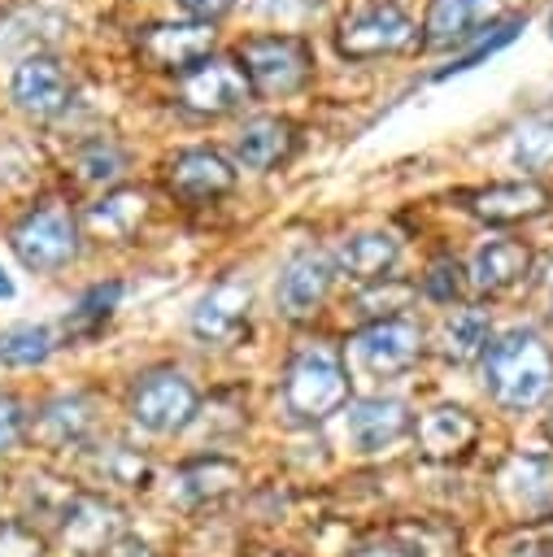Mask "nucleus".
I'll use <instances>...</instances> for the list:
<instances>
[{
  "label": "nucleus",
  "instance_id": "f257e3e1",
  "mask_svg": "<svg viewBox=\"0 0 553 557\" xmlns=\"http://www.w3.org/2000/svg\"><path fill=\"white\" fill-rule=\"evenodd\" d=\"M483 387L501 409H536L553 392V348L531 326L496 335L483 352Z\"/></svg>",
  "mask_w": 553,
  "mask_h": 557
},
{
  "label": "nucleus",
  "instance_id": "f03ea898",
  "mask_svg": "<svg viewBox=\"0 0 553 557\" xmlns=\"http://www.w3.org/2000/svg\"><path fill=\"white\" fill-rule=\"evenodd\" d=\"M235 65L257 100H292L314 83V44L300 30H253L235 44Z\"/></svg>",
  "mask_w": 553,
  "mask_h": 557
},
{
  "label": "nucleus",
  "instance_id": "7ed1b4c3",
  "mask_svg": "<svg viewBox=\"0 0 553 557\" xmlns=\"http://www.w3.org/2000/svg\"><path fill=\"white\" fill-rule=\"evenodd\" d=\"M331 44L340 61L366 65V61H383V57H401L418 48V22L396 0H370L335 22Z\"/></svg>",
  "mask_w": 553,
  "mask_h": 557
},
{
  "label": "nucleus",
  "instance_id": "20e7f679",
  "mask_svg": "<svg viewBox=\"0 0 553 557\" xmlns=\"http://www.w3.org/2000/svg\"><path fill=\"white\" fill-rule=\"evenodd\" d=\"M348 400V366L331 344H300L283 370V405L300 422H318Z\"/></svg>",
  "mask_w": 553,
  "mask_h": 557
},
{
  "label": "nucleus",
  "instance_id": "39448f33",
  "mask_svg": "<svg viewBox=\"0 0 553 557\" xmlns=\"http://www.w3.org/2000/svg\"><path fill=\"white\" fill-rule=\"evenodd\" d=\"M17 261L35 274H52L78 257V218L65 200H39L9 231Z\"/></svg>",
  "mask_w": 553,
  "mask_h": 557
},
{
  "label": "nucleus",
  "instance_id": "423d86ee",
  "mask_svg": "<svg viewBox=\"0 0 553 557\" xmlns=\"http://www.w3.org/2000/svg\"><path fill=\"white\" fill-rule=\"evenodd\" d=\"M213 52H218V26H209V22L174 17V22H148L135 30V57L152 74L183 78Z\"/></svg>",
  "mask_w": 553,
  "mask_h": 557
},
{
  "label": "nucleus",
  "instance_id": "0eeeda50",
  "mask_svg": "<svg viewBox=\"0 0 553 557\" xmlns=\"http://www.w3.org/2000/svg\"><path fill=\"white\" fill-rule=\"evenodd\" d=\"M196 409H200V396H196L192 379L174 366H157V370L139 374L131 387V418L152 435L183 431L196 418Z\"/></svg>",
  "mask_w": 553,
  "mask_h": 557
},
{
  "label": "nucleus",
  "instance_id": "6e6552de",
  "mask_svg": "<svg viewBox=\"0 0 553 557\" xmlns=\"http://www.w3.org/2000/svg\"><path fill=\"white\" fill-rule=\"evenodd\" d=\"M248 100H253V91H248L244 70L235 65V57L213 52L192 74L174 78V104L196 117H226V113H239Z\"/></svg>",
  "mask_w": 553,
  "mask_h": 557
},
{
  "label": "nucleus",
  "instance_id": "1a4fd4ad",
  "mask_svg": "<svg viewBox=\"0 0 553 557\" xmlns=\"http://www.w3.org/2000/svg\"><path fill=\"white\" fill-rule=\"evenodd\" d=\"M357 370L374 374V379H392L405 374L418 357H422V326L409 318H383V322H366L344 352Z\"/></svg>",
  "mask_w": 553,
  "mask_h": 557
},
{
  "label": "nucleus",
  "instance_id": "9d476101",
  "mask_svg": "<svg viewBox=\"0 0 553 557\" xmlns=\"http://www.w3.org/2000/svg\"><path fill=\"white\" fill-rule=\"evenodd\" d=\"M505 0H431L418 26L422 52H457L483 39L501 22Z\"/></svg>",
  "mask_w": 553,
  "mask_h": 557
},
{
  "label": "nucleus",
  "instance_id": "9b49d317",
  "mask_svg": "<svg viewBox=\"0 0 553 557\" xmlns=\"http://www.w3.org/2000/svg\"><path fill=\"white\" fill-rule=\"evenodd\" d=\"M9 96H13V104L26 117L48 122V117H61L70 109L74 78H70V70H65L61 57H52V52H26L13 65V74H9Z\"/></svg>",
  "mask_w": 553,
  "mask_h": 557
},
{
  "label": "nucleus",
  "instance_id": "f8f14e48",
  "mask_svg": "<svg viewBox=\"0 0 553 557\" xmlns=\"http://www.w3.org/2000/svg\"><path fill=\"white\" fill-rule=\"evenodd\" d=\"M165 191L179 200V205H213L222 196L235 191V161L222 157L218 148L209 144H192V148H179L170 161H165Z\"/></svg>",
  "mask_w": 553,
  "mask_h": 557
},
{
  "label": "nucleus",
  "instance_id": "ddd939ff",
  "mask_svg": "<svg viewBox=\"0 0 553 557\" xmlns=\"http://www.w3.org/2000/svg\"><path fill=\"white\" fill-rule=\"evenodd\" d=\"M462 209L488 226H518V222H536L553 209V191L540 178H501V183H483L470 191H457Z\"/></svg>",
  "mask_w": 553,
  "mask_h": 557
},
{
  "label": "nucleus",
  "instance_id": "4468645a",
  "mask_svg": "<svg viewBox=\"0 0 553 557\" xmlns=\"http://www.w3.org/2000/svg\"><path fill=\"white\" fill-rule=\"evenodd\" d=\"M296 148H300V126L287 113H253L231 135V161L253 174H270L287 165Z\"/></svg>",
  "mask_w": 553,
  "mask_h": 557
},
{
  "label": "nucleus",
  "instance_id": "2eb2a0df",
  "mask_svg": "<svg viewBox=\"0 0 553 557\" xmlns=\"http://www.w3.org/2000/svg\"><path fill=\"white\" fill-rule=\"evenodd\" d=\"M248 313H253V287L248 278H218L192 309L187 326L205 348H226L248 331Z\"/></svg>",
  "mask_w": 553,
  "mask_h": 557
},
{
  "label": "nucleus",
  "instance_id": "dca6fc26",
  "mask_svg": "<svg viewBox=\"0 0 553 557\" xmlns=\"http://www.w3.org/2000/svg\"><path fill=\"white\" fill-rule=\"evenodd\" d=\"M331 283H335L331 257L318 252V248H296L283 261V274H279V287H274V305L292 322L314 318L322 309V300L331 296Z\"/></svg>",
  "mask_w": 553,
  "mask_h": 557
},
{
  "label": "nucleus",
  "instance_id": "f3484780",
  "mask_svg": "<svg viewBox=\"0 0 553 557\" xmlns=\"http://www.w3.org/2000/svg\"><path fill=\"white\" fill-rule=\"evenodd\" d=\"M496 492L514 518H523V522L549 518L553 513V461L536 457V453L509 457L496 474Z\"/></svg>",
  "mask_w": 553,
  "mask_h": 557
},
{
  "label": "nucleus",
  "instance_id": "a211bd4d",
  "mask_svg": "<svg viewBox=\"0 0 553 557\" xmlns=\"http://www.w3.org/2000/svg\"><path fill=\"white\" fill-rule=\"evenodd\" d=\"M414 431V413L396 396H361L344 413V435L357 453H383Z\"/></svg>",
  "mask_w": 553,
  "mask_h": 557
},
{
  "label": "nucleus",
  "instance_id": "6ab92c4d",
  "mask_svg": "<svg viewBox=\"0 0 553 557\" xmlns=\"http://www.w3.org/2000/svg\"><path fill=\"white\" fill-rule=\"evenodd\" d=\"M61 540L78 557H100L113 540H122V509L105 496H74L61 513Z\"/></svg>",
  "mask_w": 553,
  "mask_h": 557
},
{
  "label": "nucleus",
  "instance_id": "aec40b11",
  "mask_svg": "<svg viewBox=\"0 0 553 557\" xmlns=\"http://www.w3.org/2000/svg\"><path fill=\"white\" fill-rule=\"evenodd\" d=\"M475 435H479V422L462 405H435V409H427L414 422V440H418V453L427 461H453V457H462L475 444Z\"/></svg>",
  "mask_w": 553,
  "mask_h": 557
},
{
  "label": "nucleus",
  "instance_id": "412c9836",
  "mask_svg": "<svg viewBox=\"0 0 553 557\" xmlns=\"http://www.w3.org/2000/svg\"><path fill=\"white\" fill-rule=\"evenodd\" d=\"M396 261H401V239L388 235V231H357V235L340 239L335 252H331L335 274H348V278H357V283L388 278Z\"/></svg>",
  "mask_w": 553,
  "mask_h": 557
},
{
  "label": "nucleus",
  "instance_id": "4be33fe9",
  "mask_svg": "<svg viewBox=\"0 0 553 557\" xmlns=\"http://www.w3.org/2000/svg\"><path fill=\"white\" fill-rule=\"evenodd\" d=\"M527 270H531V248L523 239H488L475 248V257L466 265V283L492 296V292L523 283Z\"/></svg>",
  "mask_w": 553,
  "mask_h": 557
},
{
  "label": "nucleus",
  "instance_id": "5701e85b",
  "mask_svg": "<svg viewBox=\"0 0 553 557\" xmlns=\"http://www.w3.org/2000/svg\"><path fill=\"white\" fill-rule=\"evenodd\" d=\"M488 335H492L488 313L475 309V305H457V309H448V313L440 318V326H435V348H440L444 361L466 366V361H475V357L488 352Z\"/></svg>",
  "mask_w": 553,
  "mask_h": 557
},
{
  "label": "nucleus",
  "instance_id": "b1692460",
  "mask_svg": "<svg viewBox=\"0 0 553 557\" xmlns=\"http://www.w3.org/2000/svg\"><path fill=\"white\" fill-rule=\"evenodd\" d=\"M148 213V191L139 187H109L96 205H87V231L105 239H126Z\"/></svg>",
  "mask_w": 553,
  "mask_h": 557
},
{
  "label": "nucleus",
  "instance_id": "393cba45",
  "mask_svg": "<svg viewBox=\"0 0 553 557\" xmlns=\"http://www.w3.org/2000/svg\"><path fill=\"white\" fill-rule=\"evenodd\" d=\"M239 483V466L226 461V457H196L179 470L174 479V496L183 505H209V500H222L226 492H235Z\"/></svg>",
  "mask_w": 553,
  "mask_h": 557
},
{
  "label": "nucleus",
  "instance_id": "a878e982",
  "mask_svg": "<svg viewBox=\"0 0 553 557\" xmlns=\"http://www.w3.org/2000/svg\"><path fill=\"white\" fill-rule=\"evenodd\" d=\"M91 431H96V405H91V396H83V392L57 396V400H48L44 413H39V435H44L48 444H57V448L83 444Z\"/></svg>",
  "mask_w": 553,
  "mask_h": 557
},
{
  "label": "nucleus",
  "instance_id": "bb28decb",
  "mask_svg": "<svg viewBox=\"0 0 553 557\" xmlns=\"http://www.w3.org/2000/svg\"><path fill=\"white\" fill-rule=\"evenodd\" d=\"M126 165H131V157L113 135H91L74 148V178L87 183V187H105V191L118 187Z\"/></svg>",
  "mask_w": 553,
  "mask_h": 557
},
{
  "label": "nucleus",
  "instance_id": "cd10ccee",
  "mask_svg": "<svg viewBox=\"0 0 553 557\" xmlns=\"http://www.w3.org/2000/svg\"><path fill=\"white\" fill-rule=\"evenodd\" d=\"M509 157H514V165L523 170V178L549 174V170H553V117H536V122H523V126L514 131Z\"/></svg>",
  "mask_w": 553,
  "mask_h": 557
},
{
  "label": "nucleus",
  "instance_id": "c85d7f7f",
  "mask_svg": "<svg viewBox=\"0 0 553 557\" xmlns=\"http://www.w3.org/2000/svg\"><path fill=\"white\" fill-rule=\"evenodd\" d=\"M118 300H122V283H96V287H87L83 300H78V305L70 309V318H65V335H70V339L96 335V331L109 322V313L118 309Z\"/></svg>",
  "mask_w": 553,
  "mask_h": 557
},
{
  "label": "nucleus",
  "instance_id": "c756f323",
  "mask_svg": "<svg viewBox=\"0 0 553 557\" xmlns=\"http://www.w3.org/2000/svg\"><path fill=\"white\" fill-rule=\"evenodd\" d=\"M57 348V335L48 326H35V322H17V326H4L0 331V361L4 366H39L48 361V352Z\"/></svg>",
  "mask_w": 553,
  "mask_h": 557
},
{
  "label": "nucleus",
  "instance_id": "7c9ffc66",
  "mask_svg": "<svg viewBox=\"0 0 553 557\" xmlns=\"http://www.w3.org/2000/svg\"><path fill=\"white\" fill-rule=\"evenodd\" d=\"M523 26H527V17H505V22H496V26H492L483 39H475V44H470V48H466L457 61H448V65H444V70H435L431 78L440 83V78H453V74H466V70H475L479 61H488L492 52H501L505 44H514V35H518Z\"/></svg>",
  "mask_w": 553,
  "mask_h": 557
},
{
  "label": "nucleus",
  "instance_id": "2f4dec72",
  "mask_svg": "<svg viewBox=\"0 0 553 557\" xmlns=\"http://www.w3.org/2000/svg\"><path fill=\"white\" fill-rule=\"evenodd\" d=\"M414 292H418V287H409V283H401V278H374V283L353 300V309L366 313L370 322L401 318V309L414 300Z\"/></svg>",
  "mask_w": 553,
  "mask_h": 557
},
{
  "label": "nucleus",
  "instance_id": "473e14b6",
  "mask_svg": "<svg viewBox=\"0 0 553 557\" xmlns=\"http://www.w3.org/2000/svg\"><path fill=\"white\" fill-rule=\"evenodd\" d=\"M466 287V270L453 261V257H435L422 274V296H431L435 305H453Z\"/></svg>",
  "mask_w": 553,
  "mask_h": 557
},
{
  "label": "nucleus",
  "instance_id": "72a5a7b5",
  "mask_svg": "<svg viewBox=\"0 0 553 557\" xmlns=\"http://www.w3.org/2000/svg\"><path fill=\"white\" fill-rule=\"evenodd\" d=\"M100 470H105V479H113V483H122V487H144V483H148V461H144L135 448H126V444L105 448V453H100Z\"/></svg>",
  "mask_w": 553,
  "mask_h": 557
},
{
  "label": "nucleus",
  "instance_id": "f704fd0d",
  "mask_svg": "<svg viewBox=\"0 0 553 557\" xmlns=\"http://www.w3.org/2000/svg\"><path fill=\"white\" fill-rule=\"evenodd\" d=\"M0 557H44V540L26 522L4 518L0 522Z\"/></svg>",
  "mask_w": 553,
  "mask_h": 557
},
{
  "label": "nucleus",
  "instance_id": "c9c22d12",
  "mask_svg": "<svg viewBox=\"0 0 553 557\" xmlns=\"http://www.w3.org/2000/svg\"><path fill=\"white\" fill-rule=\"evenodd\" d=\"M174 4H179V13L192 17V22H209V26H218V22L231 17L244 0H174Z\"/></svg>",
  "mask_w": 553,
  "mask_h": 557
},
{
  "label": "nucleus",
  "instance_id": "e433bc0d",
  "mask_svg": "<svg viewBox=\"0 0 553 557\" xmlns=\"http://www.w3.org/2000/svg\"><path fill=\"white\" fill-rule=\"evenodd\" d=\"M22 440V405L13 396H0V453H9Z\"/></svg>",
  "mask_w": 553,
  "mask_h": 557
},
{
  "label": "nucleus",
  "instance_id": "4c0bfd02",
  "mask_svg": "<svg viewBox=\"0 0 553 557\" xmlns=\"http://www.w3.org/2000/svg\"><path fill=\"white\" fill-rule=\"evenodd\" d=\"M505 557H553V535H527Z\"/></svg>",
  "mask_w": 553,
  "mask_h": 557
},
{
  "label": "nucleus",
  "instance_id": "58836bf2",
  "mask_svg": "<svg viewBox=\"0 0 553 557\" xmlns=\"http://www.w3.org/2000/svg\"><path fill=\"white\" fill-rule=\"evenodd\" d=\"M100 557H152V548H148V544H139V540H126V535H122V540H113Z\"/></svg>",
  "mask_w": 553,
  "mask_h": 557
},
{
  "label": "nucleus",
  "instance_id": "ea45409f",
  "mask_svg": "<svg viewBox=\"0 0 553 557\" xmlns=\"http://www.w3.org/2000/svg\"><path fill=\"white\" fill-rule=\"evenodd\" d=\"M353 557H414L409 548H396V544H370V548H357Z\"/></svg>",
  "mask_w": 553,
  "mask_h": 557
},
{
  "label": "nucleus",
  "instance_id": "a19ab883",
  "mask_svg": "<svg viewBox=\"0 0 553 557\" xmlns=\"http://www.w3.org/2000/svg\"><path fill=\"white\" fill-rule=\"evenodd\" d=\"M13 296V278L4 274V265H0V300H9Z\"/></svg>",
  "mask_w": 553,
  "mask_h": 557
},
{
  "label": "nucleus",
  "instance_id": "79ce46f5",
  "mask_svg": "<svg viewBox=\"0 0 553 557\" xmlns=\"http://www.w3.org/2000/svg\"><path fill=\"white\" fill-rule=\"evenodd\" d=\"M544 435L553 440V409H549V418H544Z\"/></svg>",
  "mask_w": 553,
  "mask_h": 557
},
{
  "label": "nucleus",
  "instance_id": "37998d69",
  "mask_svg": "<svg viewBox=\"0 0 553 557\" xmlns=\"http://www.w3.org/2000/svg\"><path fill=\"white\" fill-rule=\"evenodd\" d=\"M549 35H553V9H549Z\"/></svg>",
  "mask_w": 553,
  "mask_h": 557
},
{
  "label": "nucleus",
  "instance_id": "c03bdc74",
  "mask_svg": "<svg viewBox=\"0 0 553 557\" xmlns=\"http://www.w3.org/2000/svg\"><path fill=\"white\" fill-rule=\"evenodd\" d=\"M549 305H553V292H549Z\"/></svg>",
  "mask_w": 553,
  "mask_h": 557
}]
</instances>
